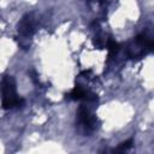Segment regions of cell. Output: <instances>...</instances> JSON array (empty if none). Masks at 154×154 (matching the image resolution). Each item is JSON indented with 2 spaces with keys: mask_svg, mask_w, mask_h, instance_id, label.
<instances>
[{
  "mask_svg": "<svg viewBox=\"0 0 154 154\" xmlns=\"http://www.w3.org/2000/svg\"><path fill=\"white\" fill-rule=\"evenodd\" d=\"M36 26V19L34 18L32 13L25 14L19 24H18V35H19V45L23 48H26L29 46V40L35 32Z\"/></svg>",
  "mask_w": 154,
  "mask_h": 154,
  "instance_id": "cell-3",
  "label": "cell"
},
{
  "mask_svg": "<svg viewBox=\"0 0 154 154\" xmlns=\"http://www.w3.org/2000/svg\"><path fill=\"white\" fill-rule=\"evenodd\" d=\"M131 147H132V141L129 140V141H126V142L120 143V144L114 149V152H128V150L131 149Z\"/></svg>",
  "mask_w": 154,
  "mask_h": 154,
  "instance_id": "cell-7",
  "label": "cell"
},
{
  "mask_svg": "<svg viewBox=\"0 0 154 154\" xmlns=\"http://www.w3.org/2000/svg\"><path fill=\"white\" fill-rule=\"evenodd\" d=\"M88 94H89V91H88L87 89H84V88L81 87V85H76V87L71 90V93L69 94V97H70L71 100H84Z\"/></svg>",
  "mask_w": 154,
  "mask_h": 154,
  "instance_id": "cell-5",
  "label": "cell"
},
{
  "mask_svg": "<svg viewBox=\"0 0 154 154\" xmlns=\"http://www.w3.org/2000/svg\"><path fill=\"white\" fill-rule=\"evenodd\" d=\"M153 48V42L152 40L142 34L140 36H137L129 46L128 48V55L132 59H138V58H142L143 55H146L147 53H149Z\"/></svg>",
  "mask_w": 154,
  "mask_h": 154,
  "instance_id": "cell-4",
  "label": "cell"
},
{
  "mask_svg": "<svg viewBox=\"0 0 154 154\" xmlns=\"http://www.w3.org/2000/svg\"><path fill=\"white\" fill-rule=\"evenodd\" d=\"M0 90L2 95V107L5 109H11L14 107H22L24 101L18 97L16 81L12 76H5L0 84Z\"/></svg>",
  "mask_w": 154,
  "mask_h": 154,
  "instance_id": "cell-1",
  "label": "cell"
},
{
  "mask_svg": "<svg viewBox=\"0 0 154 154\" xmlns=\"http://www.w3.org/2000/svg\"><path fill=\"white\" fill-rule=\"evenodd\" d=\"M107 49H108V54H109V57H113V55H116V54L118 53V51H119V45H118L116 41L109 40V41H108Z\"/></svg>",
  "mask_w": 154,
  "mask_h": 154,
  "instance_id": "cell-6",
  "label": "cell"
},
{
  "mask_svg": "<svg viewBox=\"0 0 154 154\" xmlns=\"http://www.w3.org/2000/svg\"><path fill=\"white\" fill-rule=\"evenodd\" d=\"M77 125L82 134L89 135L97 128V118L91 113L89 106L82 105L77 113Z\"/></svg>",
  "mask_w": 154,
  "mask_h": 154,
  "instance_id": "cell-2",
  "label": "cell"
}]
</instances>
